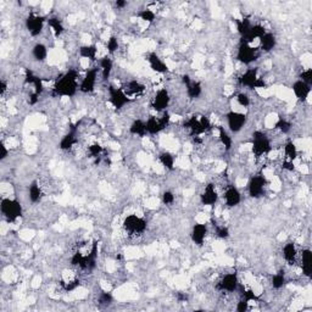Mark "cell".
Returning a JSON list of instances; mask_svg holds the SVG:
<instances>
[{"mask_svg":"<svg viewBox=\"0 0 312 312\" xmlns=\"http://www.w3.org/2000/svg\"><path fill=\"white\" fill-rule=\"evenodd\" d=\"M148 222L139 215H128L122 222V230L128 239H138L145 234Z\"/></svg>","mask_w":312,"mask_h":312,"instance_id":"2","label":"cell"},{"mask_svg":"<svg viewBox=\"0 0 312 312\" xmlns=\"http://www.w3.org/2000/svg\"><path fill=\"white\" fill-rule=\"evenodd\" d=\"M98 75H99V69L93 67L87 71L84 77L80 83V92L83 94H92L96 92V87L98 82Z\"/></svg>","mask_w":312,"mask_h":312,"instance_id":"13","label":"cell"},{"mask_svg":"<svg viewBox=\"0 0 312 312\" xmlns=\"http://www.w3.org/2000/svg\"><path fill=\"white\" fill-rule=\"evenodd\" d=\"M186 94L189 99H198L203 94V86L199 81L191 80V82L187 83L186 86Z\"/></svg>","mask_w":312,"mask_h":312,"instance_id":"25","label":"cell"},{"mask_svg":"<svg viewBox=\"0 0 312 312\" xmlns=\"http://www.w3.org/2000/svg\"><path fill=\"white\" fill-rule=\"evenodd\" d=\"M235 100H237V104L241 107L248 108L251 105V98L249 97V94L246 92H240L235 96Z\"/></svg>","mask_w":312,"mask_h":312,"instance_id":"35","label":"cell"},{"mask_svg":"<svg viewBox=\"0 0 312 312\" xmlns=\"http://www.w3.org/2000/svg\"><path fill=\"white\" fill-rule=\"evenodd\" d=\"M240 287V279L235 272H227L221 275L216 283V289L224 295L238 292Z\"/></svg>","mask_w":312,"mask_h":312,"instance_id":"6","label":"cell"},{"mask_svg":"<svg viewBox=\"0 0 312 312\" xmlns=\"http://www.w3.org/2000/svg\"><path fill=\"white\" fill-rule=\"evenodd\" d=\"M215 227V235L218 239H227V238H229L230 235V232H229V228L227 226H224V224H216Z\"/></svg>","mask_w":312,"mask_h":312,"instance_id":"36","label":"cell"},{"mask_svg":"<svg viewBox=\"0 0 312 312\" xmlns=\"http://www.w3.org/2000/svg\"><path fill=\"white\" fill-rule=\"evenodd\" d=\"M45 22H47V18L44 16L32 11L29 12V15L24 20V26H26V29L32 37H38L44 31Z\"/></svg>","mask_w":312,"mask_h":312,"instance_id":"9","label":"cell"},{"mask_svg":"<svg viewBox=\"0 0 312 312\" xmlns=\"http://www.w3.org/2000/svg\"><path fill=\"white\" fill-rule=\"evenodd\" d=\"M292 128H293L292 122L287 120V118L281 117L276 123V129L279 133H282V134H288V133L292 131Z\"/></svg>","mask_w":312,"mask_h":312,"instance_id":"34","label":"cell"},{"mask_svg":"<svg viewBox=\"0 0 312 312\" xmlns=\"http://www.w3.org/2000/svg\"><path fill=\"white\" fill-rule=\"evenodd\" d=\"M282 255L288 266H295L298 265V260H299L300 250L298 249L297 244L294 241H288L284 244L283 249H282Z\"/></svg>","mask_w":312,"mask_h":312,"instance_id":"17","label":"cell"},{"mask_svg":"<svg viewBox=\"0 0 312 312\" xmlns=\"http://www.w3.org/2000/svg\"><path fill=\"white\" fill-rule=\"evenodd\" d=\"M298 155H299V150H298L297 145L293 142H287L283 146V156H284V161H290V162H295V160L298 159Z\"/></svg>","mask_w":312,"mask_h":312,"instance_id":"29","label":"cell"},{"mask_svg":"<svg viewBox=\"0 0 312 312\" xmlns=\"http://www.w3.org/2000/svg\"><path fill=\"white\" fill-rule=\"evenodd\" d=\"M159 161L167 171H173L175 170V162L176 159L170 151H162L159 154Z\"/></svg>","mask_w":312,"mask_h":312,"instance_id":"31","label":"cell"},{"mask_svg":"<svg viewBox=\"0 0 312 312\" xmlns=\"http://www.w3.org/2000/svg\"><path fill=\"white\" fill-rule=\"evenodd\" d=\"M226 122L227 127L232 133L238 134L244 129L246 122H248V117H246L245 113L240 112V111H228L226 113Z\"/></svg>","mask_w":312,"mask_h":312,"instance_id":"10","label":"cell"},{"mask_svg":"<svg viewBox=\"0 0 312 312\" xmlns=\"http://www.w3.org/2000/svg\"><path fill=\"white\" fill-rule=\"evenodd\" d=\"M138 17L142 21H144L146 24L153 23L154 21L156 20V12L153 11L151 9H149V7H146V9L140 10V11L138 12Z\"/></svg>","mask_w":312,"mask_h":312,"instance_id":"32","label":"cell"},{"mask_svg":"<svg viewBox=\"0 0 312 312\" xmlns=\"http://www.w3.org/2000/svg\"><path fill=\"white\" fill-rule=\"evenodd\" d=\"M199 198H200V203H202V205L208 206V208L216 206L217 202L219 200V194H218V192H217L216 187L213 186L212 182L205 184V187L203 188L202 193H200Z\"/></svg>","mask_w":312,"mask_h":312,"instance_id":"14","label":"cell"},{"mask_svg":"<svg viewBox=\"0 0 312 312\" xmlns=\"http://www.w3.org/2000/svg\"><path fill=\"white\" fill-rule=\"evenodd\" d=\"M171 103H172V97H171L170 91L162 87V88L157 89L156 93L151 98L150 107L156 111V113L165 112L170 107Z\"/></svg>","mask_w":312,"mask_h":312,"instance_id":"8","label":"cell"},{"mask_svg":"<svg viewBox=\"0 0 312 312\" xmlns=\"http://www.w3.org/2000/svg\"><path fill=\"white\" fill-rule=\"evenodd\" d=\"M98 69H99V75L102 78L103 82H107L111 77V73L113 71V61L110 56L105 55L103 56L99 60V65H98Z\"/></svg>","mask_w":312,"mask_h":312,"instance_id":"19","label":"cell"},{"mask_svg":"<svg viewBox=\"0 0 312 312\" xmlns=\"http://www.w3.org/2000/svg\"><path fill=\"white\" fill-rule=\"evenodd\" d=\"M248 193L252 199H261L270 189V181L262 173L252 175L248 182Z\"/></svg>","mask_w":312,"mask_h":312,"instance_id":"4","label":"cell"},{"mask_svg":"<svg viewBox=\"0 0 312 312\" xmlns=\"http://www.w3.org/2000/svg\"><path fill=\"white\" fill-rule=\"evenodd\" d=\"M1 213L7 223H13L18 221L22 216V205L15 199H10L9 197L1 199Z\"/></svg>","mask_w":312,"mask_h":312,"instance_id":"5","label":"cell"},{"mask_svg":"<svg viewBox=\"0 0 312 312\" xmlns=\"http://www.w3.org/2000/svg\"><path fill=\"white\" fill-rule=\"evenodd\" d=\"M287 282H288V279H287V273H284V271H281V272H277L271 277L270 283L272 289L281 290L286 287Z\"/></svg>","mask_w":312,"mask_h":312,"instance_id":"30","label":"cell"},{"mask_svg":"<svg viewBox=\"0 0 312 312\" xmlns=\"http://www.w3.org/2000/svg\"><path fill=\"white\" fill-rule=\"evenodd\" d=\"M128 132L131 133L132 135H135V137L139 138H144L148 133H146V126H145V121L140 120V118H137L131 123L129 126Z\"/></svg>","mask_w":312,"mask_h":312,"instance_id":"28","label":"cell"},{"mask_svg":"<svg viewBox=\"0 0 312 312\" xmlns=\"http://www.w3.org/2000/svg\"><path fill=\"white\" fill-rule=\"evenodd\" d=\"M48 54H49L48 47L44 43H37V44H34L33 48H32V56H33L34 60L39 62V64H42V62L47 60Z\"/></svg>","mask_w":312,"mask_h":312,"instance_id":"27","label":"cell"},{"mask_svg":"<svg viewBox=\"0 0 312 312\" xmlns=\"http://www.w3.org/2000/svg\"><path fill=\"white\" fill-rule=\"evenodd\" d=\"M161 200H162V204L166 205V206H172L175 204L176 202V195L175 193L171 192V191H165L162 193L161 195Z\"/></svg>","mask_w":312,"mask_h":312,"instance_id":"37","label":"cell"},{"mask_svg":"<svg viewBox=\"0 0 312 312\" xmlns=\"http://www.w3.org/2000/svg\"><path fill=\"white\" fill-rule=\"evenodd\" d=\"M149 62V66L153 71H155L156 73H160V75H164V73L168 72V66L167 64L157 55L156 53H150L148 55V59H146Z\"/></svg>","mask_w":312,"mask_h":312,"instance_id":"21","label":"cell"},{"mask_svg":"<svg viewBox=\"0 0 312 312\" xmlns=\"http://www.w3.org/2000/svg\"><path fill=\"white\" fill-rule=\"evenodd\" d=\"M80 73L76 69L69 70L66 73L58 77L54 82L53 91L58 97L61 98H72L80 91V83H78Z\"/></svg>","mask_w":312,"mask_h":312,"instance_id":"1","label":"cell"},{"mask_svg":"<svg viewBox=\"0 0 312 312\" xmlns=\"http://www.w3.org/2000/svg\"><path fill=\"white\" fill-rule=\"evenodd\" d=\"M298 266L301 268L303 276L306 277V278H310L312 271V252L310 249H303V250H300Z\"/></svg>","mask_w":312,"mask_h":312,"instance_id":"18","label":"cell"},{"mask_svg":"<svg viewBox=\"0 0 312 312\" xmlns=\"http://www.w3.org/2000/svg\"><path fill=\"white\" fill-rule=\"evenodd\" d=\"M299 80L303 81V82H305L306 84H309V86H311L312 83V70L311 69H305L303 70V71L300 72L299 75Z\"/></svg>","mask_w":312,"mask_h":312,"instance_id":"38","label":"cell"},{"mask_svg":"<svg viewBox=\"0 0 312 312\" xmlns=\"http://www.w3.org/2000/svg\"><path fill=\"white\" fill-rule=\"evenodd\" d=\"M251 153L255 159L266 157L272 150V140L264 131H255L251 137Z\"/></svg>","mask_w":312,"mask_h":312,"instance_id":"3","label":"cell"},{"mask_svg":"<svg viewBox=\"0 0 312 312\" xmlns=\"http://www.w3.org/2000/svg\"><path fill=\"white\" fill-rule=\"evenodd\" d=\"M208 234H210V229L208 224L195 223L191 230V239L197 246H204Z\"/></svg>","mask_w":312,"mask_h":312,"instance_id":"16","label":"cell"},{"mask_svg":"<svg viewBox=\"0 0 312 312\" xmlns=\"http://www.w3.org/2000/svg\"><path fill=\"white\" fill-rule=\"evenodd\" d=\"M277 47V37L271 32L266 33L259 39V49L261 53H270Z\"/></svg>","mask_w":312,"mask_h":312,"instance_id":"22","label":"cell"},{"mask_svg":"<svg viewBox=\"0 0 312 312\" xmlns=\"http://www.w3.org/2000/svg\"><path fill=\"white\" fill-rule=\"evenodd\" d=\"M260 55H261V51L259 48H255L254 45L248 44V43L240 42L239 47L237 49L235 59L240 65L249 66V65L254 64L257 59H260Z\"/></svg>","mask_w":312,"mask_h":312,"instance_id":"7","label":"cell"},{"mask_svg":"<svg viewBox=\"0 0 312 312\" xmlns=\"http://www.w3.org/2000/svg\"><path fill=\"white\" fill-rule=\"evenodd\" d=\"M221 198L223 199V206L226 208H233L241 203V193L233 184H230L228 188L223 192Z\"/></svg>","mask_w":312,"mask_h":312,"instance_id":"15","label":"cell"},{"mask_svg":"<svg viewBox=\"0 0 312 312\" xmlns=\"http://www.w3.org/2000/svg\"><path fill=\"white\" fill-rule=\"evenodd\" d=\"M43 197H44V192H43V187L40 186L39 182L32 183L28 188L29 202H31L32 204H38V203H40Z\"/></svg>","mask_w":312,"mask_h":312,"instance_id":"24","label":"cell"},{"mask_svg":"<svg viewBox=\"0 0 312 312\" xmlns=\"http://www.w3.org/2000/svg\"><path fill=\"white\" fill-rule=\"evenodd\" d=\"M106 50L107 54H110V55H113V54H116L120 50V40H118L117 37H108V39L106 40Z\"/></svg>","mask_w":312,"mask_h":312,"instance_id":"33","label":"cell"},{"mask_svg":"<svg viewBox=\"0 0 312 312\" xmlns=\"http://www.w3.org/2000/svg\"><path fill=\"white\" fill-rule=\"evenodd\" d=\"M293 92H294V96L297 97L298 100H300L301 103H305L308 102L311 96V86L298 80L293 84Z\"/></svg>","mask_w":312,"mask_h":312,"instance_id":"20","label":"cell"},{"mask_svg":"<svg viewBox=\"0 0 312 312\" xmlns=\"http://www.w3.org/2000/svg\"><path fill=\"white\" fill-rule=\"evenodd\" d=\"M78 54H80V56L82 58V60L94 61L98 55V47L94 44L82 45V47L78 49Z\"/></svg>","mask_w":312,"mask_h":312,"instance_id":"26","label":"cell"},{"mask_svg":"<svg viewBox=\"0 0 312 312\" xmlns=\"http://www.w3.org/2000/svg\"><path fill=\"white\" fill-rule=\"evenodd\" d=\"M107 94L108 102L111 103V105L116 110H121V108H123L127 104L131 103V100L128 99V97L124 94V92L122 91L120 87H115L110 84V86H107Z\"/></svg>","mask_w":312,"mask_h":312,"instance_id":"11","label":"cell"},{"mask_svg":"<svg viewBox=\"0 0 312 312\" xmlns=\"http://www.w3.org/2000/svg\"><path fill=\"white\" fill-rule=\"evenodd\" d=\"M60 287L65 292H71L75 290L77 287H80V276H78L77 271L72 270V268H66L61 272L60 275Z\"/></svg>","mask_w":312,"mask_h":312,"instance_id":"12","label":"cell"},{"mask_svg":"<svg viewBox=\"0 0 312 312\" xmlns=\"http://www.w3.org/2000/svg\"><path fill=\"white\" fill-rule=\"evenodd\" d=\"M47 23L48 28L50 29V32L55 37H61L65 33V31H66L64 23H62V21L58 16H51V17L47 18Z\"/></svg>","mask_w":312,"mask_h":312,"instance_id":"23","label":"cell"}]
</instances>
